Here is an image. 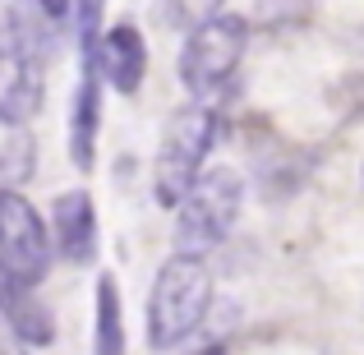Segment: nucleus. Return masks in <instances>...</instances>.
Listing matches in <instances>:
<instances>
[{
	"label": "nucleus",
	"instance_id": "1",
	"mask_svg": "<svg viewBox=\"0 0 364 355\" xmlns=\"http://www.w3.org/2000/svg\"><path fill=\"white\" fill-rule=\"evenodd\" d=\"M245 203V180L231 166H208L194 185L185 189V198L176 203V258H198L203 263L226 235L235 231V217Z\"/></svg>",
	"mask_w": 364,
	"mask_h": 355
},
{
	"label": "nucleus",
	"instance_id": "2",
	"mask_svg": "<svg viewBox=\"0 0 364 355\" xmlns=\"http://www.w3.org/2000/svg\"><path fill=\"white\" fill-rule=\"evenodd\" d=\"M213 309V272L198 258H176L161 263L152 277L148 295V346L152 351H176L185 337H194L198 323Z\"/></svg>",
	"mask_w": 364,
	"mask_h": 355
},
{
	"label": "nucleus",
	"instance_id": "3",
	"mask_svg": "<svg viewBox=\"0 0 364 355\" xmlns=\"http://www.w3.org/2000/svg\"><path fill=\"white\" fill-rule=\"evenodd\" d=\"M249 51V23L240 14L226 9H208L203 23L189 28L185 46H180V83L194 102L213 107V97H222L231 88L235 70H240Z\"/></svg>",
	"mask_w": 364,
	"mask_h": 355
},
{
	"label": "nucleus",
	"instance_id": "4",
	"mask_svg": "<svg viewBox=\"0 0 364 355\" xmlns=\"http://www.w3.org/2000/svg\"><path fill=\"white\" fill-rule=\"evenodd\" d=\"M217 143V111L203 102H189L161 129V148L152 161V194L161 208L176 213V203L185 198V189L208 171V152Z\"/></svg>",
	"mask_w": 364,
	"mask_h": 355
},
{
	"label": "nucleus",
	"instance_id": "5",
	"mask_svg": "<svg viewBox=\"0 0 364 355\" xmlns=\"http://www.w3.org/2000/svg\"><path fill=\"white\" fill-rule=\"evenodd\" d=\"M46 272H51V235L42 213L18 189H0V282L33 291Z\"/></svg>",
	"mask_w": 364,
	"mask_h": 355
},
{
	"label": "nucleus",
	"instance_id": "6",
	"mask_svg": "<svg viewBox=\"0 0 364 355\" xmlns=\"http://www.w3.org/2000/svg\"><path fill=\"white\" fill-rule=\"evenodd\" d=\"M79 60H92L97 79L107 83L111 92H120V97H134V92L143 88V79H148V42H143V33L134 23L107 28V33L97 37V51L79 55Z\"/></svg>",
	"mask_w": 364,
	"mask_h": 355
},
{
	"label": "nucleus",
	"instance_id": "7",
	"mask_svg": "<svg viewBox=\"0 0 364 355\" xmlns=\"http://www.w3.org/2000/svg\"><path fill=\"white\" fill-rule=\"evenodd\" d=\"M46 235H51V254H60L74 267H88L97 258V203H92L88 189L55 194Z\"/></svg>",
	"mask_w": 364,
	"mask_h": 355
},
{
	"label": "nucleus",
	"instance_id": "8",
	"mask_svg": "<svg viewBox=\"0 0 364 355\" xmlns=\"http://www.w3.org/2000/svg\"><path fill=\"white\" fill-rule=\"evenodd\" d=\"M97 129H102V79L92 70V60H83L79 88L70 97V120H65V152L83 176L97 161Z\"/></svg>",
	"mask_w": 364,
	"mask_h": 355
},
{
	"label": "nucleus",
	"instance_id": "9",
	"mask_svg": "<svg viewBox=\"0 0 364 355\" xmlns=\"http://www.w3.org/2000/svg\"><path fill=\"white\" fill-rule=\"evenodd\" d=\"M42 97H46V65L18 46L0 55V120L9 124L33 120L42 111Z\"/></svg>",
	"mask_w": 364,
	"mask_h": 355
},
{
	"label": "nucleus",
	"instance_id": "10",
	"mask_svg": "<svg viewBox=\"0 0 364 355\" xmlns=\"http://www.w3.org/2000/svg\"><path fill=\"white\" fill-rule=\"evenodd\" d=\"M0 319H5V328L14 332L23 346H46V341L55 337L51 309L37 300V291H23V286H14V282H0Z\"/></svg>",
	"mask_w": 364,
	"mask_h": 355
},
{
	"label": "nucleus",
	"instance_id": "11",
	"mask_svg": "<svg viewBox=\"0 0 364 355\" xmlns=\"http://www.w3.org/2000/svg\"><path fill=\"white\" fill-rule=\"evenodd\" d=\"M92 355H124V304H120V286L111 272L97 277V309H92Z\"/></svg>",
	"mask_w": 364,
	"mask_h": 355
},
{
	"label": "nucleus",
	"instance_id": "12",
	"mask_svg": "<svg viewBox=\"0 0 364 355\" xmlns=\"http://www.w3.org/2000/svg\"><path fill=\"white\" fill-rule=\"evenodd\" d=\"M37 171V143L23 124L0 120V189H14L23 180H33Z\"/></svg>",
	"mask_w": 364,
	"mask_h": 355
},
{
	"label": "nucleus",
	"instance_id": "13",
	"mask_svg": "<svg viewBox=\"0 0 364 355\" xmlns=\"http://www.w3.org/2000/svg\"><path fill=\"white\" fill-rule=\"evenodd\" d=\"M18 37H14V5H0V55L14 51Z\"/></svg>",
	"mask_w": 364,
	"mask_h": 355
},
{
	"label": "nucleus",
	"instance_id": "14",
	"mask_svg": "<svg viewBox=\"0 0 364 355\" xmlns=\"http://www.w3.org/2000/svg\"><path fill=\"white\" fill-rule=\"evenodd\" d=\"M194 355H226L222 346H203V351H194Z\"/></svg>",
	"mask_w": 364,
	"mask_h": 355
}]
</instances>
